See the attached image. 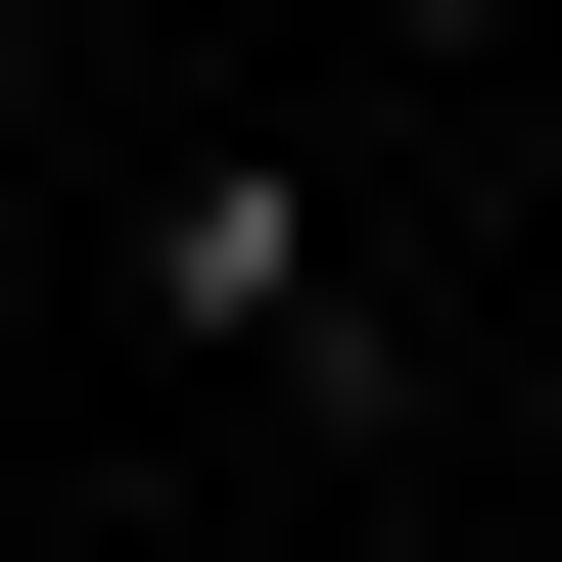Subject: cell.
Wrapping results in <instances>:
<instances>
[{
	"label": "cell",
	"mask_w": 562,
	"mask_h": 562,
	"mask_svg": "<svg viewBox=\"0 0 562 562\" xmlns=\"http://www.w3.org/2000/svg\"><path fill=\"white\" fill-rule=\"evenodd\" d=\"M0 94H47V0H0Z\"/></svg>",
	"instance_id": "3"
},
{
	"label": "cell",
	"mask_w": 562,
	"mask_h": 562,
	"mask_svg": "<svg viewBox=\"0 0 562 562\" xmlns=\"http://www.w3.org/2000/svg\"><path fill=\"white\" fill-rule=\"evenodd\" d=\"M140 328H188V375H281V422H422V328H375V235H328L281 140H188V188H140Z\"/></svg>",
	"instance_id": "1"
},
{
	"label": "cell",
	"mask_w": 562,
	"mask_h": 562,
	"mask_svg": "<svg viewBox=\"0 0 562 562\" xmlns=\"http://www.w3.org/2000/svg\"><path fill=\"white\" fill-rule=\"evenodd\" d=\"M375 47H516V0H375Z\"/></svg>",
	"instance_id": "2"
}]
</instances>
